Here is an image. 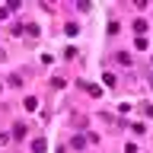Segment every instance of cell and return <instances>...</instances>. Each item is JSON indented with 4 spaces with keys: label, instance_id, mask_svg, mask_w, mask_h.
<instances>
[{
    "label": "cell",
    "instance_id": "6da1fadb",
    "mask_svg": "<svg viewBox=\"0 0 153 153\" xmlns=\"http://www.w3.org/2000/svg\"><path fill=\"white\" fill-rule=\"evenodd\" d=\"M22 108H26V112H35V108H38V99H35V96H26V99H22Z\"/></svg>",
    "mask_w": 153,
    "mask_h": 153
},
{
    "label": "cell",
    "instance_id": "7a4b0ae2",
    "mask_svg": "<svg viewBox=\"0 0 153 153\" xmlns=\"http://www.w3.org/2000/svg\"><path fill=\"white\" fill-rule=\"evenodd\" d=\"M45 150H48L45 137H35V140H32V153H45Z\"/></svg>",
    "mask_w": 153,
    "mask_h": 153
},
{
    "label": "cell",
    "instance_id": "3957f363",
    "mask_svg": "<svg viewBox=\"0 0 153 153\" xmlns=\"http://www.w3.org/2000/svg\"><path fill=\"white\" fill-rule=\"evenodd\" d=\"M134 32H137V38H143V32H147V22H143V19H134Z\"/></svg>",
    "mask_w": 153,
    "mask_h": 153
},
{
    "label": "cell",
    "instance_id": "277c9868",
    "mask_svg": "<svg viewBox=\"0 0 153 153\" xmlns=\"http://www.w3.org/2000/svg\"><path fill=\"white\" fill-rule=\"evenodd\" d=\"M13 137H26V124H13Z\"/></svg>",
    "mask_w": 153,
    "mask_h": 153
},
{
    "label": "cell",
    "instance_id": "5b68a950",
    "mask_svg": "<svg viewBox=\"0 0 153 153\" xmlns=\"http://www.w3.org/2000/svg\"><path fill=\"white\" fill-rule=\"evenodd\" d=\"M7 13H10V10H7V7H0V19H7Z\"/></svg>",
    "mask_w": 153,
    "mask_h": 153
},
{
    "label": "cell",
    "instance_id": "8992f818",
    "mask_svg": "<svg viewBox=\"0 0 153 153\" xmlns=\"http://www.w3.org/2000/svg\"><path fill=\"white\" fill-rule=\"evenodd\" d=\"M0 143H7V134H3V131H0Z\"/></svg>",
    "mask_w": 153,
    "mask_h": 153
},
{
    "label": "cell",
    "instance_id": "52a82bcc",
    "mask_svg": "<svg viewBox=\"0 0 153 153\" xmlns=\"http://www.w3.org/2000/svg\"><path fill=\"white\" fill-rule=\"evenodd\" d=\"M150 61H153V57H150Z\"/></svg>",
    "mask_w": 153,
    "mask_h": 153
}]
</instances>
